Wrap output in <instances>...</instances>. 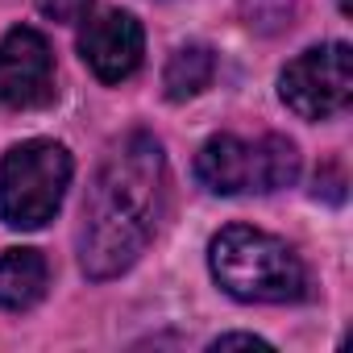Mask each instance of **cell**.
<instances>
[{
	"instance_id": "obj_1",
	"label": "cell",
	"mask_w": 353,
	"mask_h": 353,
	"mask_svg": "<svg viewBox=\"0 0 353 353\" xmlns=\"http://www.w3.org/2000/svg\"><path fill=\"white\" fill-rule=\"evenodd\" d=\"M166 212V158L154 133L137 129L121 137L88 188L83 229H79V262L88 279H117L129 270L158 221Z\"/></svg>"
},
{
	"instance_id": "obj_2",
	"label": "cell",
	"mask_w": 353,
	"mask_h": 353,
	"mask_svg": "<svg viewBox=\"0 0 353 353\" xmlns=\"http://www.w3.org/2000/svg\"><path fill=\"white\" fill-rule=\"evenodd\" d=\"M212 279L241 303H295L307 291V270L295 250L262 229L229 225L208 245Z\"/></svg>"
},
{
	"instance_id": "obj_3",
	"label": "cell",
	"mask_w": 353,
	"mask_h": 353,
	"mask_svg": "<svg viewBox=\"0 0 353 353\" xmlns=\"http://www.w3.org/2000/svg\"><path fill=\"white\" fill-rule=\"evenodd\" d=\"M196 174L216 196H245V192L270 196V192H283L295 183L299 150L279 133H266L258 141L221 133V137L204 141V150L196 158Z\"/></svg>"
},
{
	"instance_id": "obj_4",
	"label": "cell",
	"mask_w": 353,
	"mask_h": 353,
	"mask_svg": "<svg viewBox=\"0 0 353 353\" xmlns=\"http://www.w3.org/2000/svg\"><path fill=\"white\" fill-rule=\"evenodd\" d=\"M71 183V154L59 141L34 137L0 158V221L9 229H42Z\"/></svg>"
},
{
	"instance_id": "obj_5",
	"label": "cell",
	"mask_w": 353,
	"mask_h": 353,
	"mask_svg": "<svg viewBox=\"0 0 353 353\" xmlns=\"http://www.w3.org/2000/svg\"><path fill=\"white\" fill-rule=\"evenodd\" d=\"M283 104L303 121H328L353 100V54L345 42L312 46L279 79Z\"/></svg>"
},
{
	"instance_id": "obj_6",
	"label": "cell",
	"mask_w": 353,
	"mask_h": 353,
	"mask_svg": "<svg viewBox=\"0 0 353 353\" xmlns=\"http://www.w3.org/2000/svg\"><path fill=\"white\" fill-rule=\"evenodd\" d=\"M54 100V54L50 42L17 26L0 42V104L5 108H42Z\"/></svg>"
},
{
	"instance_id": "obj_7",
	"label": "cell",
	"mask_w": 353,
	"mask_h": 353,
	"mask_svg": "<svg viewBox=\"0 0 353 353\" xmlns=\"http://www.w3.org/2000/svg\"><path fill=\"white\" fill-rule=\"evenodd\" d=\"M79 54L92 67L96 79L104 83H121L141 67L145 54V34L137 26L133 13H104L96 21H88V30L79 34Z\"/></svg>"
},
{
	"instance_id": "obj_8",
	"label": "cell",
	"mask_w": 353,
	"mask_h": 353,
	"mask_svg": "<svg viewBox=\"0 0 353 353\" xmlns=\"http://www.w3.org/2000/svg\"><path fill=\"white\" fill-rule=\"evenodd\" d=\"M46 283H50V270L38 250L0 254V312H30L34 303H42Z\"/></svg>"
},
{
	"instance_id": "obj_9",
	"label": "cell",
	"mask_w": 353,
	"mask_h": 353,
	"mask_svg": "<svg viewBox=\"0 0 353 353\" xmlns=\"http://www.w3.org/2000/svg\"><path fill=\"white\" fill-rule=\"evenodd\" d=\"M212 71H216V54H212V46H204V42H188V46H179L170 54V63H166V71H162V92H166V100H192V96H200L208 83H212Z\"/></svg>"
},
{
	"instance_id": "obj_10",
	"label": "cell",
	"mask_w": 353,
	"mask_h": 353,
	"mask_svg": "<svg viewBox=\"0 0 353 353\" xmlns=\"http://www.w3.org/2000/svg\"><path fill=\"white\" fill-rule=\"evenodd\" d=\"M241 13L254 30L262 34H279L283 26H291L295 17V0H241Z\"/></svg>"
},
{
	"instance_id": "obj_11",
	"label": "cell",
	"mask_w": 353,
	"mask_h": 353,
	"mask_svg": "<svg viewBox=\"0 0 353 353\" xmlns=\"http://www.w3.org/2000/svg\"><path fill=\"white\" fill-rule=\"evenodd\" d=\"M38 13L59 26H75L92 13V0H38Z\"/></svg>"
},
{
	"instance_id": "obj_12",
	"label": "cell",
	"mask_w": 353,
	"mask_h": 353,
	"mask_svg": "<svg viewBox=\"0 0 353 353\" xmlns=\"http://www.w3.org/2000/svg\"><path fill=\"white\" fill-rule=\"evenodd\" d=\"M316 196H324L328 204H341L345 200V174H341V166H324L316 174Z\"/></svg>"
},
{
	"instance_id": "obj_13",
	"label": "cell",
	"mask_w": 353,
	"mask_h": 353,
	"mask_svg": "<svg viewBox=\"0 0 353 353\" xmlns=\"http://www.w3.org/2000/svg\"><path fill=\"white\" fill-rule=\"evenodd\" d=\"M212 349H270V341H262L254 332H225L212 341Z\"/></svg>"
}]
</instances>
